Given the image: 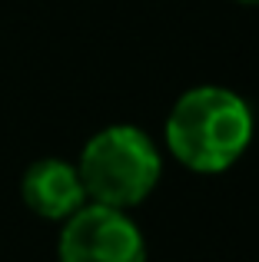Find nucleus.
I'll return each instance as SVG.
<instances>
[{
    "instance_id": "f257e3e1",
    "label": "nucleus",
    "mask_w": 259,
    "mask_h": 262,
    "mask_svg": "<svg viewBox=\"0 0 259 262\" xmlns=\"http://www.w3.org/2000/svg\"><path fill=\"white\" fill-rule=\"evenodd\" d=\"M253 140V110L226 86H193L166 116V146L193 173L229 169Z\"/></svg>"
},
{
    "instance_id": "f03ea898",
    "label": "nucleus",
    "mask_w": 259,
    "mask_h": 262,
    "mask_svg": "<svg viewBox=\"0 0 259 262\" xmlns=\"http://www.w3.org/2000/svg\"><path fill=\"white\" fill-rule=\"evenodd\" d=\"M77 173L83 179L90 203L130 209V206H140L156 189L163 160L156 143L140 126L113 123L87 140Z\"/></svg>"
},
{
    "instance_id": "7ed1b4c3",
    "label": "nucleus",
    "mask_w": 259,
    "mask_h": 262,
    "mask_svg": "<svg viewBox=\"0 0 259 262\" xmlns=\"http://www.w3.org/2000/svg\"><path fill=\"white\" fill-rule=\"evenodd\" d=\"M57 256L60 262H146V243L126 209L87 203L63 219Z\"/></svg>"
},
{
    "instance_id": "20e7f679",
    "label": "nucleus",
    "mask_w": 259,
    "mask_h": 262,
    "mask_svg": "<svg viewBox=\"0 0 259 262\" xmlns=\"http://www.w3.org/2000/svg\"><path fill=\"white\" fill-rule=\"evenodd\" d=\"M20 196L33 216L53 219V223L70 219L80 206L90 203L83 179L77 173V163L57 160V156H44L27 166L24 179H20Z\"/></svg>"
},
{
    "instance_id": "39448f33",
    "label": "nucleus",
    "mask_w": 259,
    "mask_h": 262,
    "mask_svg": "<svg viewBox=\"0 0 259 262\" xmlns=\"http://www.w3.org/2000/svg\"><path fill=\"white\" fill-rule=\"evenodd\" d=\"M240 4H253V7H256V4H259V0H240Z\"/></svg>"
}]
</instances>
